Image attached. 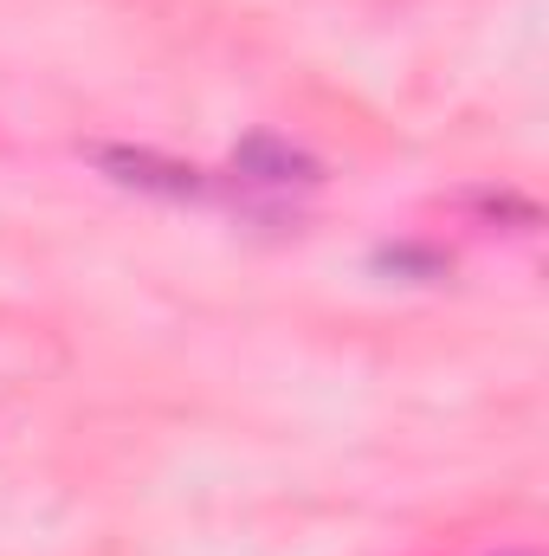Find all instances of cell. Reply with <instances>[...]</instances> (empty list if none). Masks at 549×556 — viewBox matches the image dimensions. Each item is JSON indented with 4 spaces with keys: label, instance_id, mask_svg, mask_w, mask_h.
Here are the masks:
<instances>
[{
    "label": "cell",
    "instance_id": "obj_2",
    "mask_svg": "<svg viewBox=\"0 0 549 556\" xmlns=\"http://www.w3.org/2000/svg\"><path fill=\"white\" fill-rule=\"evenodd\" d=\"M240 168H246L253 181H272V188H284V181H317V162L297 155L291 142H272V137L246 142V149H240Z\"/></svg>",
    "mask_w": 549,
    "mask_h": 556
},
{
    "label": "cell",
    "instance_id": "obj_1",
    "mask_svg": "<svg viewBox=\"0 0 549 556\" xmlns=\"http://www.w3.org/2000/svg\"><path fill=\"white\" fill-rule=\"evenodd\" d=\"M104 168H117V181L130 188H155V194H194V168L181 162H155V155H137V149H104Z\"/></svg>",
    "mask_w": 549,
    "mask_h": 556
}]
</instances>
